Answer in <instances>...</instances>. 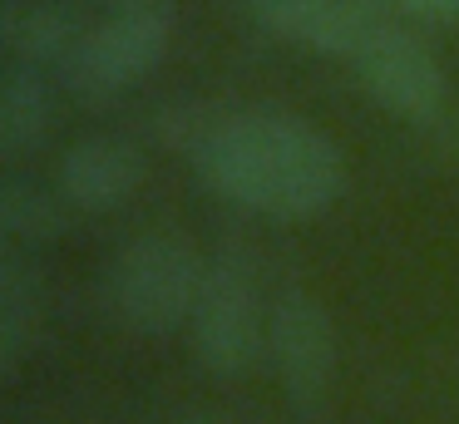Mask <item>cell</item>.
<instances>
[{"instance_id": "cell-11", "label": "cell", "mask_w": 459, "mask_h": 424, "mask_svg": "<svg viewBox=\"0 0 459 424\" xmlns=\"http://www.w3.org/2000/svg\"><path fill=\"white\" fill-rule=\"evenodd\" d=\"M45 331V296L40 276L30 272L21 252H5L0 262V370L21 375L25 355L40 345Z\"/></svg>"}, {"instance_id": "cell-6", "label": "cell", "mask_w": 459, "mask_h": 424, "mask_svg": "<svg viewBox=\"0 0 459 424\" xmlns=\"http://www.w3.org/2000/svg\"><path fill=\"white\" fill-rule=\"evenodd\" d=\"M356 69L360 89L385 108L390 118H405V124H429L445 108V69H439L435 49L415 35L410 25L390 15H376L370 30L360 35V45L346 59Z\"/></svg>"}, {"instance_id": "cell-13", "label": "cell", "mask_w": 459, "mask_h": 424, "mask_svg": "<svg viewBox=\"0 0 459 424\" xmlns=\"http://www.w3.org/2000/svg\"><path fill=\"white\" fill-rule=\"evenodd\" d=\"M390 5L425 25H459V0H390Z\"/></svg>"}, {"instance_id": "cell-4", "label": "cell", "mask_w": 459, "mask_h": 424, "mask_svg": "<svg viewBox=\"0 0 459 424\" xmlns=\"http://www.w3.org/2000/svg\"><path fill=\"white\" fill-rule=\"evenodd\" d=\"M173 35H178V10L169 0L109 10L100 25H84L55 79L80 104H114L169 59Z\"/></svg>"}, {"instance_id": "cell-9", "label": "cell", "mask_w": 459, "mask_h": 424, "mask_svg": "<svg viewBox=\"0 0 459 424\" xmlns=\"http://www.w3.org/2000/svg\"><path fill=\"white\" fill-rule=\"evenodd\" d=\"M80 35L84 25L60 0H5L0 5L5 65H30V69H45V74H60V65L70 59Z\"/></svg>"}, {"instance_id": "cell-3", "label": "cell", "mask_w": 459, "mask_h": 424, "mask_svg": "<svg viewBox=\"0 0 459 424\" xmlns=\"http://www.w3.org/2000/svg\"><path fill=\"white\" fill-rule=\"evenodd\" d=\"M267 335H272V301L252 247L242 242L218 247L208 256L198 306H193L188 321L193 355L222 380H242L267 360Z\"/></svg>"}, {"instance_id": "cell-5", "label": "cell", "mask_w": 459, "mask_h": 424, "mask_svg": "<svg viewBox=\"0 0 459 424\" xmlns=\"http://www.w3.org/2000/svg\"><path fill=\"white\" fill-rule=\"evenodd\" d=\"M267 360L281 380V394L301 420H321L336 390L341 370V341L326 301L307 291L301 281H287L272 296V335H267Z\"/></svg>"}, {"instance_id": "cell-8", "label": "cell", "mask_w": 459, "mask_h": 424, "mask_svg": "<svg viewBox=\"0 0 459 424\" xmlns=\"http://www.w3.org/2000/svg\"><path fill=\"white\" fill-rule=\"evenodd\" d=\"M247 10L277 39L331 59H351L370 20L385 15L376 0H247Z\"/></svg>"}, {"instance_id": "cell-14", "label": "cell", "mask_w": 459, "mask_h": 424, "mask_svg": "<svg viewBox=\"0 0 459 424\" xmlns=\"http://www.w3.org/2000/svg\"><path fill=\"white\" fill-rule=\"evenodd\" d=\"M100 5H109V10H124V5H149V0H100Z\"/></svg>"}, {"instance_id": "cell-10", "label": "cell", "mask_w": 459, "mask_h": 424, "mask_svg": "<svg viewBox=\"0 0 459 424\" xmlns=\"http://www.w3.org/2000/svg\"><path fill=\"white\" fill-rule=\"evenodd\" d=\"M55 128V84L45 69L5 65L0 74V158L21 163L40 153Z\"/></svg>"}, {"instance_id": "cell-2", "label": "cell", "mask_w": 459, "mask_h": 424, "mask_svg": "<svg viewBox=\"0 0 459 424\" xmlns=\"http://www.w3.org/2000/svg\"><path fill=\"white\" fill-rule=\"evenodd\" d=\"M208 256L183 232H139L114 252L104 272V306L124 331L159 341L188 331Z\"/></svg>"}, {"instance_id": "cell-7", "label": "cell", "mask_w": 459, "mask_h": 424, "mask_svg": "<svg viewBox=\"0 0 459 424\" xmlns=\"http://www.w3.org/2000/svg\"><path fill=\"white\" fill-rule=\"evenodd\" d=\"M143 183V153L119 134H84L60 153L55 187L70 203V212L104 217L119 212Z\"/></svg>"}, {"instance_id": "cell-1", "label": "cell", "mask_w": 459, "mask_h": 424, "mask_svg": "<svg viewBox=\"0 0 459 424\" xmlns=\"http://www.w3.org/2000/svg\"><path fill=\"white\" fill-rule=\"evenodd\" d=\"M198 177L238 212L297 227L316 222L346 193V153L307 114L272 104L218 108L193 143Z\"/></svg>"}, {"instance_id": "cell-12", "label": "cell", "mask_w": 459, "mask_h": 424, "mask_svg": "<svg viewBox=\"0 0 459 424\" xmlns=\"http://www.w3.org/2000/svg\"><path fill=\"white\" fill-rule=\"evenodd\" d=\"M70 203L60 197V187H40L25 173H5L0 183V227L11 242H50L60 237Z\"/></svg>"}, {"instance_id": "cell-15", "label": "cell", "mask_w": 459, "mask_h": 424, "mask_svg": "<svg viewBox=\"0 0 459 424\" xmlns=\"http://www.w3.org/2000/svg\"><path fill=\"white\" fill-rule=\"evenodd\" d=\"M183 424H222V420H212V414H188Z\"/></svg>"}]
</instances>
